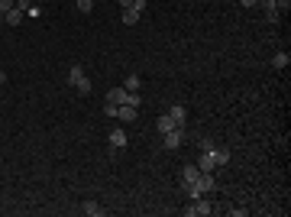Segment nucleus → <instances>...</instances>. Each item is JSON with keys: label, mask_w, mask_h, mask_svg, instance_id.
I'll return each instance as SVG.
<instances>
[{"label": "nucleus", "mask_w": 291, "mask_h": 217, "mask_svg": "<svg viewBox=\"0 0 291 217\" xmlns=\"http://www.w3.org/2000/svg\"><path fill=\"white\" fill-rule=\"evenodd\" d=\"M68 81H71V85H75L81 94H91V78L85 75V68H81V65H71V68H68Z\"/></svg>", "instance_id": "f257e3e1"}, {"label": "nucleus", "mask_w": 291, "mask_h": 217, "mask_svg": "<svg viewBox=\"0 0 291 217\" xmlns=\"http://www.w3.org/2000/svg\"><path fill=\"white\" fill-rule=\"evenodd\" d=\"M210 211H214V208H210V201H207L204 194H201V198H194V201L184 208V217H207Z\"/></svg>", "instance_id": "f03ea898"}, {"label": "nucleus", "mask_w": 291, "mask_h": 217, "mask_svg": "<svg viewBox=\"0 0 291 217\" xmlns=\"http://www.w3.org/2000/svg\"><path fill=\"white\" fill-rule=\"evenodd\" d=\"M256 7H262V10H265V16L272 20V23H278V20H282V10H278V3H275V0H259Z\"/></svg>", "instance_id": "7ed1b4c3"}, {"label": "nucleus", "mask_w": 291, "mask_h": 217, "mask_svg": "<svg viewBox=\"0 0 291 217\" xmlns=\"http://www.w3.org/2000/svg\"><path fill=\"white\" fill-rule=\"evenodd\" d=\"M107 101L116 104V107H120V104H130V91H126V88H110V91H107Z\"/></svg>", "instance_id": "20e7f679"}, {"label": "nucleus", "mask_w": 291, "mask_h": 217, "mask_svg": "<svg viewBox=\"0 0 291 217\" xmlns=\"http://www.w3.org/2000/svg\"><path fill=\"white\" fill-rule=\"evenodd\" d=\"M116 117H120L123 124H133V120L139 117V107H130V104H120V107H116Z\"/></svg>", "instance_id": "39448f33"}, {"label": "nucleus", "mask_w": 291, "mask_h": 217, "mask_svg": "<svg viewBox=\"0 0 291 217\" xmlns=\"http://www.w3.org/2000/svg\"><path fill=\"white\" fill-rule=\"evenodd\" d=\"M198 179H201V169H198V165H184V169H181V188L184 185H194Z\"/></svg>", "instance_id": "423d86ee"}, {"label": "nucleus", "mask_w": 291, "mask_h": 217, "mask_svg": "<svg viewBox=\"0 0 291 217\" xmlns=\"http://www.w3.org/2000/svg\"><path fill=\"white\" fill-rule=\"evenodd\" d=\"M162 143H165V149H178L181 146V126L172 133H162Z\"/></svg>", "instance_id": "0eeeda50"}, {"label": "nucleus", "mask_w": 291, "mask_h": 217, "mask_svg": "<svg viewBox=\"0 0 291 217\" xmlns=\"http://www.w3.org/2000/svg\"><path fill=\"white\" fill-rule=\"evenodd\" d=\"M194 185H198V188H201L204 194H210V191L217 188V182H214V175H210V172H201V179L194 182Z\"/></svg>", "instance_id": "6e6552de"}, {"label": "nucleus", "mask_w": 291, "mask_h": 217, "mask_svg": "<svg viewBox=\"0 0 291 217\" xmlns=\"http://www.w3.org/2000/svg\"><path fill=\"white\" fill-rule=\"evenodd\" d=\"M23 16H26V10L13 7V10H7V13H3V23H7V26H20V23H23Z\"/></svg>", "instance_id": "1a4fd4ad"}, {"label": "nucleus", "mask_w": 291, "mask_h": 217, "mask_svg": "<svg viewBox=\"0 0 291 217\" xmlns=\"http://www.w3.org/2000/svg\"><path fill=\"white\" fill-rule=\"evenodd\" d=\"M198 169H201V172H214V169H217V162H214V153H210V149H204V153H201V159H198Z\"/></svg>", "instance_id": "9d476101"}, {"label": "nucleus", "mask_w": 291, "mask_h": 217, "mask_svg": "<svg viewBox=\"0 0 291 217\" xmlns=\"http://www.w3.org/2000/svg\"><path fill=\"white\" fill-rule=\"evenodd\" d=\"M120 20H123V26H136L139 20H143V13H139L136 7H126V10H123V16H120Z\"/></svg>", "instance_id": "9b49d317"}, {"label": "nucleus", "mask_w": 291, "mask_h": 217, "mask_svg": "<svg viewBox=\"0 0 291 217\" xmlns=\"http://www.w3.org/2000/svg\"><path fill=\"white\" fill-rule=\"evenodd\" d=\"M155 130H159V133H172V130H178V124L172 120L169 114H162L159 120H155Z\"/></svg>", "instance_id": "f8f14e48"}, {"label": "nucleus", "mask_w": 291, "mask_h": 217, "mask_svg": "<svg viewBox=\"0 0 291 217\" xmlns=\"http://www.w3.org/2000/svg\"><path fill=\"white\" fill-rule=\"evenodd\" d=\"M169 117L175 120L178 126H184V120H188V110H184L181 104H172V107H169Z\"/></svg>", "instance_id": "ddd939ff"}, {"label": "nucleus", "mask_w": 291, "mask_h": 217, "mask_svg": "<svg viewBox=\"0 0 291 217\" xmlns=\"http://www.w3.org/2000/svg\"><path fill=\"white\" fill-rule=\"evenodd\" d=\"M126 146V130H110V149H123Z\"/></svg>", "instance_id": "4468645a"}, {"label": "nucleus", "mask_w": 291, "mask_h": 217, "mask_svg": "<svg viewBox=\"0 0 291 217\" xmlns=\"http://www.w3.org/2000/svg\"><path fill=\"white\" fill-rule=\"evenodd\" d=\"M288 62H291V55H288V52H275V55H272V68H278V71L288 68Z\"/></svg>", "instance_id": "2eb2a0df"}, {"label": "nucleus", "mask_w": 291, "mask_h": 217, "mask_svg": "<svg viewBox=\"0 0 291 217\" xmlns=\"http://www.w3.org/2000/svg\"><path fill=\"white\" fill-rule=\"evenodd\" d=\"M81 211H85L87 217H100V214H104V208H100L97 201H85V204H81Z\"/></svg>", "instance_id": "dca6fc26"}, {"label": "nucleus", "mask_w": 291, "mask_h": 217, "mask_svg": "<svg viewBox=\"0 0 291 217\" xmlns=\"http://www.w3.org/2000/svg\"><path fill=\"white\" fill-rule=\"evenodd\" d=\"M210 153H214V162H217V165H227V162H230V153H227V149H217V146H214Z\"/></svg>", "instance_id": "f3484780"}, {"label": "nucleus", "mask_w": 291, "mask_h": 217, "mask_svg": "<svg viewBox=\"0 0 291 217\" xmlns=\"http://www.w3.org/2000/svg\"><path fill=\"white\" fill-rule=\"evenodd\" d=\"M139 85H143V78H139V75H130L126 81H123V88H126V91H139Z\"/></svg>", "instance_id": "a211bd4d"}, {"label": "nucleus", "mask_w": 291, "mask_h": 217, "mask_svg": "<svg viewBox=\"0 0 291 217\" xmlns=\"http://www.w3.org/2000/svg\"><path fill=\"white\" fill-rule=\"evenodd\" d=\"M75 7L81 10V13H91V10H94V0H75Z\"/></svg>", "instance_id": "6ab92c4d"}, {"label": "nucleus", "mask_w": 291, "mask_h": 217, "mask_svg": "<svg viewBox=\"0 0 291 217\" xmlns=\"http://www.w3.org/2000/svg\"><path fill=\"white\" fill-rule=\"evenodd\" d=\"M16 7V0H0V16L7 13V10H13Z\"/></svg>", "instance_id": "aec40b11"}, {"label": "nucleus", "mask_w": 291, "mask_h": 217, "mask_svg": "<svg viewBox=\"0 0 291 217\" xmlns=\"http://www.w3.org/2000/svg\"><path fill=\"white\" fill-rule=\"evenodd\" d=\"M104 117H116V104H110V101L104 104Z\"/></svg>", "instance_id": "412c9836"}, {"label": "nucleus", "mask_w": 291, "mask_h": 217, "mask_svg": "<svg viewBox=\"0 0 291 217\" xmlns=\"http://www.w3.org/2000/svg\"><path fill=\"white\" fill-rule=\"evenodd\" d=\"M246 214H249L246 208H233V211H230V217H246Z\"/></svg>", "instance_id": "4be33fe9"}, {"label": "nucleus", "mask_w": 291, "mask_h": 217, "mask_svg": "<svg viewBox=\"0 0 291 217\" xmlns=\"http://www.w3.org/2000/svg\"><path fill=\"white\" fill-rule=\"evenodd\" d=\"M278 3V10H282V13H288V7H291V0H275Z\"/></svg>", "instance_id": "5701e85b"}, {"label": "nucleus", "mask_w": 291, "mask_h": 217, "mask_svg": "<svg viewBox=\"0 0 291 217\" xmlns=\"http://www.w3.org/2000/svg\"><path fill=\"white\" fill-rule=\"evenodd\" d=\"M133 7H136L139 13H146V0H133Z\"/></svg>", "instance_id": "b1692460"}, {"label": "nucleus", "mask_w": 291, "mask_h": 217, "mask_svg": "<svg viewBox=\"0 0 291 217\" xmlns=\"http://www.w3.org/2000/svg\"><path fill=\"white\" fill-rule=\"evenodd\" d=\"M239 3H243V7H256V3H259V0H239Z\"/></svg>", "instance_id": "393cba45"}, {"label": "nucleus", "mask_w": 291, "mask_h": 217, "mask_svg": "<svg viewBox=\"0 0 291 217\" xmlns=\"http://www.w3.org/2000/svg\"><path fill=\"white\" fill-rule=\"evenodd\" d=\"M116 3H120L123 10H126V7H133V0H116Z\"/></svg>", "instance_id": "a878e982"}, {"label": "nucleus", "mask_w": 291, "mask_h": 217, "mask_svg": "<svg viewBox=\"0 0 291 217\" xmlns=\"http://www.w3.org/2000/svg\"><path fill=\"white\" fill-rule=\"evenodd\" d=\"M71 3H75V0H71Z\"/></svg>", "instance_id": "bb28decb"}]
</instances>
